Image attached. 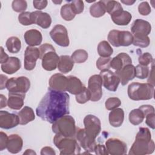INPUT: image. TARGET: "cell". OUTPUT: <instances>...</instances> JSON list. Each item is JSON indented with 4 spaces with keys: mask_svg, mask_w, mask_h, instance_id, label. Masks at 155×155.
<instances>
[{
    "mask_svg": "<svg viewBox=\"0 0 155 155\" xmlns=\"http://www.w3.org/2000/svg\"><path fill=\"white\" fill-rule=\"evenodd\" d=\"M88 54L87 51L83 49H78L75 50L71 54V58L74 62L81 64L85 62L88 59Z\"/></svg>",
    "mask_w": 155,
    "mask_h": 155,
    "instance_id": "36",
    "label": "cell"
},
{
    "mask_svg": "<svg viewBox=\"0 0 155 155\" xmlns=\"http://www.w3.org/2000/svg\"><path fill=\"white\" fill-rule=\"evenodd\" d=\"M0 98H1V108H2L4 107H5L7 105V101L5 96L2 94H0Z\"/></svg>",
    "mask_w": 155,
    "mask_h": 155,
    "instance_id": "57",
    "label": "cell"
},
{
    "mask_svg": "<svg viewBox=\"0 0 155 155\" xmlns=\"http://www.w3.org/2000/svg\"><path fill=\"white\" fill-rule=\"evenodd\" d=\"M110 16L113 22L117 25H127L130 22L132 18L131 13L123 9L114 12Z\"/></svg>",
    "mask_w": 155,
    "mask_h": 155,
    "instance_id": "22",
    "label": "cell"
},
{
    "mask_svg": "<svg viewBox=\"0 0 155 155\" xmlns=\"http://www.w3.org/2000/svg\"><path fill=\"white\" fill-rule=\"evenodd\" d=\"M76 127L74 118L70 115H64L52 124V131L56 134L68 137H75Z\"/></svg>",
    "mask_w": 155,
    "mask_h": 155,
    "instance_id": "4",
    "label": "cell"
},
{
    "mask_svg": "<svg viewBox=\"0 0 155 155\" xmlns=\"http://www.w3.org/2000/svg\"><path fill=\"white\" fill-rule=\"evenodd\" d=\"M33 7L39 10H42L45 8L48 4L47 1L43 0V1H33Z\"/></svg>",
    "mask_w": 155,
    "mask_h": 155,
    "instance_id": "52",
    "label": "cell"
},
{
    "mask_svg": "<svg viewBox=\"0 0 155 155\" xmlns=\"http://www.w3.org/2000/svg\"><path fill=\"white\" fill-rule=\"evenodd\" d=\"M20 125H26L35 119L33 110L28 106H25L18 113Z\"/></svg>",
    "mask_w": 155,
    "mask_h": 155,
    "instance_id": "30",
    "label": "cell"
},
{
    "mask_svg": "<svg viewBox=\"0 0 155 155\" xmlns=\"http://www.w3.org/2000/svg\"><path fill=\"white\" fill-rule=\"evenodd\" d=\"M25 97V93L9 92L8 99L7 100V105L12 110H18L23 107Z\"/></svg>",
    "mask_w": 155,
    "mask_h": 155,
    "instance_id": "24",
    "label": "cell"
},
{
    "mask_svg": "<svg viewBox=\"0 0 155 155\" xmlns=\"http://www.w3.org/2000/svg\"><path fill=\"white\" fill-rule=\"evenodd\" d=\"M76 100L79 104H85L91 99V93L86 87L84 88V89L79 94L76 95Z\"/></svg>",
    "mask_w": 155,
    "mask_h": 155,
    "instance_id": "39",
    "label": "cell"
},
{
    "mask_svg": "<svg viewBox=\"0 0 155 155\" xmlns=\"http://www.w3.org/2000/svg\"><path fill=\"white\" fill-rule=\"evenodd\" d=\"M139 108L143 112L145 117V116L150 114V113H154L155 110H154V108L150 105H141L139 107Z\"/></svg>",
    "mask_w": 155,
    "mask_h": 155,
    "instance_id": "51",
    "label": "cell"
},
{
    "mask_svg": "<svg viewBox=\"0 0 155 155\" xmlns=\"http://www.w3.org/2000/svg\"><path fill=\"white\" fill-rule=\"evenodd\" d=\"M138 61L139 64L144 66H148L149 64H151L154 62L152 55L148 52H145L140 54L139 56Z\"/></svg>",
    "mask_w": 155,
    "mask_h": 155,
    "instance_id": "45",
    "label": "cell"
},
{
    "mask_svg": "<svg viewBox=\"0 0 155 155\" xmlns=\"http://www.w3.org/2000/svg\"><path fill=\"white\" fill-rule=\"evenodd\" d=\"M67 91L72 94L76 95L81 93L85 87L81 81L76 76H68Z\"/></svg>",
    "mask_w": 155,
    "mask_h": 155,
    "instance_id": "27",
    "label": "cell"
},
{
    "mask_svg": "<svg viewBox=\"0 0 155 155\" xmlns=\"http://www.w3.org/2000/svg\"><path fill=\"white\" fill-rule=\"evenodd\" d=\"M52 2L54 4H61L62 2V1H52Z\"/></svg>",
    "mask_w": 155,
    "mask_h": 155,
    "instance_id": "60",
    "label": "cell"
},
{
    "mask_svg": "<svg viewBox=\"0 0 155 155\" xmlns=\"http://www.w3.org/2000/svg\"><path fill=\"white\" fill-rule=\"evenodd\" d=\"M5 46L8 52L17 53L21 48V42L18 37L11 36L7 39L5 42Z\"/></svg>",
    "mask_w": 155,
    "mask_h": 155,
    "instance_id": "31",
    "label": "cell"
},
{
    "mask_svg": "<svg viewBox=\"0 0 155 155\" xmlns=\"http://www.w3.org/2000/svg\"><path fill=\"white\" fill-rule=\"evenodd\" d=\"M148 78L147 80V82L154 86V62L152 63L151 68L149 72V74L148 76Z\"/></svg>",
    "mask_w": 155,
    "mask_h": 155,
    "instance_id": "54",
    "label": "cell"
},
{
    "mask_svg": "<svg viewBox=\"0 0 155 155\" xmlns=\"http://www.w3.org/2000/svg\"><path fill=\"white\" fill-rule=\"evenodd\" d=\"M0 48H0L1 49V63L3 64V63L7 62L10 57H8V54H7L5 53L2 47H1Z\"/></svg>",
    "mask_w": 155,
    "mask_h": 155,
    "instance_id": "56",
    "label": "cell"
},
{
    "mask_svg": "<svg viewBox=\"0 0 155 155\" xmlns=\"http://www.w3.org/2000/svg\"><path fill=\"white\" fill-rule=\"evenodd\" d=\"M30 87V81L25 76L13 77L8 79L6 88L9 92L26 93Z\"/></svg>",
    "mask_w": 155,
    "mask_h": 155,
    "instance_id": "8",
    "label": "cell"
},
{
    "mask_svg": "<svg viewBox=\"0 0 155 155\" xmlns=\"http://www.w3.org/2000/svg\"><path fill=\"white\" fill-rule=\"evenodd\" d=\"M84 129L87 134L93 139L96 137L101 131V123L98 117L93 114H88L84 119Z\"/></svg>",
    "mask_w": 155,
    "mask_h": 155,
    "instance_id": "9",
    "label": "cell"
},
{
    "mask_svg": "<svg viewBox=\"0 0 155 155\" xmlns=\"http://www.w3.org/2000/svg\"><path fill=\"white\" fill-rule=\"evenodd\" d=\"M40 58L39 48L35 47L28 46L24 53V68L30 71L35 68L37 60Z\"/></svg>",
    "mask_w": 155,
    "mask_h": 155,
    "instance_id": "15",
    "label": "cell"
},
{
    "mask_svg": "<svg viewBox=\"0 0 155 155\" xmlns=\"http://www.w3.org/2000/svg\"><path fill=\"white\" fill-rule=\"evenodd\" d=\"M74 61L71 56L68 55H61L59 56L57 68L62 73H67L71 71L74 66Z\"/></svg>",
    "mask_w": 155,
    "mask_h": 155,
    "instance_id": "29",
    "label": "cell"
},
{
    "mask_svg": "<svg viewBox=\"0 0 155 155\" xmlns=\"http://www.w3.org/2000/svg\"><path fill=\"white\" fill-rule=\"evenodd\" d=\"M104 4L106 12L109 13L110 15L112 14L116 11L119 10L123 9L121 4L116 1L111 0V1H102Z\"/></svg>",
    "mask_w": 155,
    "mask_h": 155,
    "instance_id": "37",
    "label": "cell"
},
{
    "mask_svg": "<svg viewBox=\"0 0 155 155\" xmlns=\"http://www.w3.org/2000/svg\"><path fill=\"white\" fill-rule=\"evenodd\" d=\"M60 13L62 18L67 21H70L73 20L76 16V14L73 12L70 3L63 5L61 7Z\"/></svg>",
    "mask_w": 155,
    "mask_h": 155,
    "instance_id": "35",
    "label": "cell"
},
{
    "mask_svg": "<svg viewBox=\"0 0 155 155\" xmlns=\"http://www.w3.org/2000/svg\"><path fill=\"white\" fill-rule=\"evenodd\" d=\"M102 79L100 74L92 75L88 79V89L91 93L90 100L93 102L99 101L102 96Z\"/></svg>",
    "mask_w": 155,
    "mask_h": 155,
    "instance_id": "11",
    "label": "cell"
},
{
    "mask_svg": "<svg viewBox=\"0 0 155 155\" xmlns=\"http://www.w3.org/2000/svg\"><path fill=\"white\" fill-rule=\"evenodd\" d=\"M31 16L33 23L37 24L44 29L50 27L51 24V18L50 15L41 10H36L31 12Z\"/></svg>",
    "mask_w": 155,
    "mask_h": 155,
    "instance_id": "20",
    "label": "cell"
},
{
    "mask_svg": "<svg viewBox=\"0 0 155 155\" xmlns=\"http://www.w3.org/2000/svg\"><path fill=\"white\" fill-rule=\"evenodd\" d=\"M21 67V63L19 58L12 56L8 58L7 62L1 64V70L3 72L12 74L18 71Z\"/></svg>",
    "mask_w": 155,
    "mask_h": 155,
    "instance_id": "26",
    "label": "cell"
},
{
    "mask_svg": "<svg viewBox=\"0 0 155 155\" xmlns=\"http://www.w3.org/2000/svg\"><path fill=\"white\" fill-rule=\"evenodd\" d=\"M107 39L114 47H127L133 44V35L128 31H119L112 30L108 33Z\"/></svg>",
    "mask_w": 155,
    "mask_h": 155,
    "instance_id": "7",
    "label": "cell"
},
{
    "mask_svg": "<svg viewBox=\"0 0 155 155\" xmlns=\"http://www.w3.org/2000/svg\"><path fill=\"white\" fill-rule=\"evenodd\" d=\"M23 140L21 137L17 134H12L8 136L7 143V150L12 154H16L20 152L22 148Z\"/></svg>",
    "mask_w": 155,
    "mask_h": 155,
    "instance_id": "25",
    "label": "cell"
},
{
    "mask_svg": "<svg viewBox=\"0 0 155 155\" xmlns=\"http://www.w3.org/2000/svg\"><path fill=\"white\" fill-rule=\"evenodd\" d=\"M151 7L148 2L143 1L138 5V12L142 16H147L151 13Z\"/></svg>",
    "mask_w": 155,
    "mask_h": 155,
    "instance_id": "47",
    "label": "cell"
},
{
    "mask_svg": "<svg viewBox=\"0 0 155 155\" xmlns=\"http://www.w3.org/2000/svg\"><path fill=\"white\" fill-rule=\"evenodd\" d=\"M131 31L133 36H148L151 31V25L147 21L137 19L133 22Z\"/></svg>",
    "mask_w": 155,
    "mask_h": 155,
    "instance_id": "16",
    "label": "cell"
},
{
    "mask_svg": "<svg viewBox=\"0 0 155 155\" xmlns=\"http://www.w3.org/2000/svg\"><path fill=\"white\" fill-rule=\"evenodd\" d=\"M154 142L151 139L150 130L146 127H140L128 154L130 155L150 154L154 152Z\"/></svg>",
    "mask_w": 155,
    "mask_h": 155,
    "instance_id": "2",
    "label": "cell"
},
{
    "mask_svg": "<svg viewBox=\"0 0 155 155\" xmlns=\"http://www.w3.org/2000/svg\"><path fill=\"white\" fill-rule=\"evenodd\" d=\"M109 123L113 127H119L124 120V111L122 108H116L109 113Z\"/></svg>",
    "mask_w": 155,
    "mask_h": 155,
    "instance_id": "28",
    "label": "cell"
},
{
    "mask_svg": "<svg viewBox=\"0 0 155 155\" xmlns=\"http://www.w3.org/2000/svg\"><path fill=\"white\" fill-rule=\"evenodd\" d=\"M150 43V38L148 36H133V44L134 46L141 48L147 47Z\"/></svg>",
    "mask_w": 155,
    "mask_h": 155,
    "instance_id": "38",
    "label": "cell"
},
{
    "mask_svg": "<svg viewBox=\"0 0 155 155\" xmlns=\"http://www.w3.org/2000/svg\"><path fill=\"white\" fill-rule=\"evenodd\" d=\"M97 53L101 57L108 58L113 54V50L110 44L106 41H102L98 44Z\"/></svg>",
    "mask_w": 155,
    "mask_h": 155,
    "instance_id": "33",
    "label": "cell"
},
{
    "mask_svg": "<svg viewBox=\"0 0 155 155\" xmlns=\"http://www.w3.org/2000/svg\"><path fill=\"white\" fill-rule=\"evenodd\" d=\"M75 138L79 145L88 153L94 152V148L96 144V140L90 137L85 133L84 128H76Z\"/></svg>",
    "mask_w": 155,
    "mask_h": 155,
    "instance_id": "12",
    "label": "cell"
},
{
    "mask_svg": "<svg viewBox=\"0 0 155 155\" xmlns=\"http://www.w3.org/2000/svg\"><path fill=\"white\" fill-rule=\"evenodd\" d=\"M135 70L136 78L140 79H143L148 78L150 72V69L148 66H144L140 64H138L135 67Z\"/></svg>",
    "mask_w": 155,
    "mask_h": 155,
    "instance_id": "42",
    "label": "cell"
},
{
    "mask_svg": "<svg viewBox=\"0 0 155 155\" xmlns=\"http://www.w3.org/2000/svg\"><path fill=\"white\" fill-rule=\"evenodd\" d=\"M40 58L42 60V67L47 71L54 70L57 67L59 56L56 53L54 48L50 44L45 43L39 48Z\"/></svg>",
    "mask_w": 155,
    "mask_h": 155,
    "instance_id": "5",
    "label": "cell"
},
{
    "mask_svg": "<svg viewBox=\"0 0 155 155\" xmlns=\"http://www.w3.org/2000/svg\"><path fill=\"white\" fill-rule=\"evenodd\" d=\"M23 154H36V153L31 149H27Z\"/></svg>",
    "mask_w": 155,
    "mask_h": 155,
    "instance_id": "59",
    "label": "cell"
},
{
    "mask_svg": "<svg viewBox=\"0 0 155 155\" xmlns=\"http://www.w3.org/2000/svg\"><path fill=\"white\" fill-rule=\"evenodd\" d=\"M102 79L104 87L111 91H116L120 83L117 75L110 70L101 71L99 74Z\"/></svg>",
    "mask_w": 155,
    "mask_h": 155,
    "instance_id": "14",
    "label": "cell"
},
{
    "mask_svg": "<svg viewBox=\"0 0 155 155\" xmlns=\"http://www.w3.org/2000/svg\"><path fill=\"white\" fill-rule=\"evenodd\" d=\"M8 140V136L3 131L0 132V150L2 151L7 148Z\"/></svg>",
    "mask_w": 155,
    "mask_h": 155,
    "instance_id": "48",
    "label": "cell"
},
{
    "mask_svg": "<svg viewBox=\"0 0 155 155\" xmlns=\"http://www.w3.org/2000/svg\"><path fill=\"white\" fill-rule=\"evenodd\" d=\"M108 154L111 155H124L127 154V145L125 142L117 138H110L105 142Z\"/></svg>",
    "mask_w": 155,
    "mask_h": 155,
    "instance_id": "13",
    "label": "cell"
},
{
    "mask_svg": "<svg viewBox=\"0 0 155 155\" xmlns=\"http://www.w3.org/2000/svg\"><path fill=\"white\" fill-rule=\"evenodd\" d=\"M53 142L59 150L61 155H72L80 153L81 146L75 137H68L56 134L53 138Z\"/></svg>",
    "mask_w": 155,
    "mask_h": 155,
    "instance_id": "6",
    "label": "cell"
},
{
    "mask_svg": "<svg viewBox=\"0 0 155 155\" xmlns=\"http://www.w3.org/2000/svg\"><path fill=\"white\" fill-rule=\"evenodd\" d=\"M26 44L30 47L40 45L42 41V35L40 31L36 29H30L25 31L24 35Z\"/></svg>",
    "mask_w": 155,
    "mask_h": 155,
    "instance_id": "23",
    "label": "cell"
},
{
    "mask_svg": "<svg viewBox=\"0 0 155 155\" xmlns=\"http://www.w3.org/2000/svg\"><path fill=\"white\" fill-rule=\"evenodd\" d=\"M90 15L94 18H100L106 13L105 7L102 1L96 2L90 7Z\"/></svg>",
    "mask_w": 155,
    "mask_h": 155,
    "instance_id": "32",
    "label": "cell"
},
{
    "mask_svg": "<svg viewBox=\"0 0 155 155\" xmlns=\"http://www.w3.org/2000/svg\"><path fill=\"white\" fill-rule=\"evenodd\" d=\"M136 2V1H130V0H121V2L126 4L127 5H133L134 2Z\"/></svg>",
    "mask_w": 155,
    "mask_h": 155,
    "instance_id": "58",
    "label": "cell"
},
{
    "mask_svg": "<svg viewBox=\"0 0 155 155\" xmlns=\"http://www.w3.org/2000/svg\"><path fill=\"white\" fill-rule=\"evenodd\" d=\"M115 73L120 79V82L122 85H125L128 82L133 80L136 77L135 67L131 64H128L121 70L116 71Z\"/></svg>",
    "mask_w": 155,
    "mask_h": 155,
    "instance_id": "19",
    "label": "cell"
},
{
    "mask_svg": "<svg viewBox=\"0 0 155 155\" xmlns=\"http://www.w3.org/2000/svg\"><path fill=\"white\" fill-rule=\"evenodd\" d=\"M48 84L50 89L65 92L67 91L68 78L61 73H56L50 77Z\"/></svg>",
    "mask_w": 155,
    "mask_h": 155,
    "instance_id": "18",
    "label": "cell"
},
{
    "mask_svg": "<svg viewBox=\"0 0 155 155\" xmlns=\"http://www.w3.org/2000/svg\"><path fill=\"white\" fill-rule=\"evenodd\" d=\"M69 105L68 93L48 88L39 103L36 113L41 119L53 124L59 117L68 114Z\"/></svg>",
    "mask_w": 155,
    "mask_h": 155,
    "instance_id": "1",
    "label": "cell"
},
{
    "mask_svg": "<svg viewBox=\"0 0 155 155\" xmlns=\"http://www.w3.org/2000/svg\"><path fill=\"white\" fill-rule=\"evenodd\" d=\"M18 21L21 24L25 26L34 24L32 19L31 12H24L20 13L18 16Z\"/></svg>",
    "mask_w": 155,
    "mask_h": 155,
    "instance_id": "40",
    "label": "cell"
},
{
    "mask_svg": "<svg viewBox=\"0 0 155 155\" xmlns=\"http://www.w3.org/2000/svg\"><path fill=\"white\" fill-rule=\"evenodd\" d=\"M52 40L61 47H68L70 44L68 31L65 26L61 24L56 25L50 31Z\"/></svg>",
    "mask_w": 155,
    "mask_h": 155,
    "instance_id": "10",
    "label": "cell"
},
{
    "mask_svg": "<svg viewBox=\"0 0 155 155\" xmlns=\"http://www.w3.org/2000/svg\"><path fill=\"white\" fill-rule=\"evenodd\" d=\"M121 105L120 100L116 97H112L108 98L105 103V108L107 110H113L118 108Z\"/></svg>",
    "mask_w": 155,
    "mask_h": 155,
    "instance_id": "43",
    "label": "cell"
},
{
    "mask_svg": "<svg viewBox=\"0 0 155 155\" xmlns=\"http://www.w3.org/2000/svg\"><path fill=\"white\" fill-rule=\"evenodd\" d=\"M41 155H55L56 152L54 150L50 147H44L41 150Z\"/></svg>",
    "mask_w": 155,
    "mask_h": 155,
    "instance_id": "53",
    "label": "cell"
},
{
    "mask_svg": "<svg viewBox=\"0 0 155 155\" xmlns=\"http://www.w3.org/2000/svg\"><path fill=\"white\" fill-rule=\"evenodd\" d=\"M1 78V84H0V89L3 90L5 88H6V84L8 81V78L7 76L4 75V74H1L0 75Z\"/></svg>",
    "mask_w": 155,
    "mask_h": 155,
    "instance_id": "55",
    "label": "cell"
},
{
    "mask_svg": "<svg viewBox=\"0 0 155 155\" xmlns=\"http://www.w3.org/2000/svg\"><path fill=\"white\" fill-rule=\"evenodd\" d=\"M12 7L13 10L16 12H24L27 9V3L24 0H15L12 2Z\"/></svg>",
    "mask_w": 155,
    "mask_h": 155,
    "instance_id": "44",
    "label": "cell"
},
{
    "mask_svg": "<svg viewBox=\"0 0 155 155\" xmlns=\"http://www.w3.org/2000/svg\"><path fill=\"white\" fill-rule=\"evenodd\" d=\"M94 152L96 154H108L105 145L100 143H96L94 148Z\"/></svg>",
    "mask_w": 155,
    "mask_h": 155,
    "instance_id": "49",
    "label": "cell"
},
{
    "mask_svg": "<svg viewBox=\"0 0 155 155\" xmlns=\"http://www.w3.org/2000/svg\"><path fill=\"white\" fill-rule=\"evenodd\" d=\"M131 58L127 53H120L111 59L110 65L111 67L116 71L121 70L125 65L131 64Z\"/></svg>",
    "mask_w": 155,
    "mask_h": 155,
    "instance_id": "21",
    "label": "cell"
},
{
    "mask_svg": "<svg viewBox=\"0 0 155 155\" xmlns=\"http://www.w3.org/2000/svg\"><path fill=\"white\" fill-rule=\"evenodd\" d=\"M19 124L18 115L10 113L7 111H0V127L3 129H10Z\"/></svg>",
    "mask_w": 155,
    "mask_h": 155,
    "instance_id": "17",
    "label": "cell"
},
{
    "mask_svg": "<svg viewBox=\"0 0 155 155\" xmlns=\"http://www.w3.org/2000/svg\"><path fill=\"white\" fill-rule=\"evenodd\" d=\"M111 58L110 57L108 58H102L100 57L96 61V67L97 68L101 70H109L111 67L110 63H111Z\"/></svg>",
    "mask_w": 155,
    "mask_h": 155,
    "instance_id": "41",
    "label": "cell"
},
{
    "mask_svg": "<svg viewBox=\"0 0 155 155\" xmlns=\"http://www.w3.org/2000/svg\"><path fill=\"white\" fill-rule=\"evenodd\" d=\"M70 4L73 12L76 15L80 14L83 12L84 9V2L81 0H74L70 2Z\"/></svg>",
    "mask_w": 155,
    "mask_h": 155,
    "instance_id": "46",
    "label": "cell"
},
{
    "mask_svg": "<svg viewBox=\"0 0 155 155\" xmlns=\"http://www.w3.org/2000/svg\"><path fill=\"white\" fill-rule=\"evenodd\" d=\"M145 118L143 112L139 109H133L130 111L128 116L130 122L134 125H138L141 124Z\"/></svg>",
    "mask_w": 155,
    "mask_h": 155,
    "instance_id": "34",
    "label": "cell"
},
{
    "mask_svg": "<svg viewBox=\"0 0 155 155\" xmlns=\"http://www.w3.org/2000/svg\"><path fill=\"white\" fill-rule=\"evenodd\" d=\"M128 96L133 101L149 100L153 97L154 86L149 83L132 82L128 87Z\"/></svg>",
    "mask_w": 155,
    "mask_h": 155,
    "instance_id": "3",
    "label": "cell"
},
{
    "mask_svg": "<svg viewBox=\"0 0 155 155\" xmlns=\"http://www.w3.org/2000/svg\"><path fill=\"white\" fill-rule=\"evenodd\" d=\"M145 123L146 124L151 128L152 129H154L155 125H154V119H155V113H152L147 114L145 116Z\"/></svg>",
    "mask_w": 155,
    "mask_h": 155,
    "instance_id": "50",
    "label": "cell"
}]
</instances>
